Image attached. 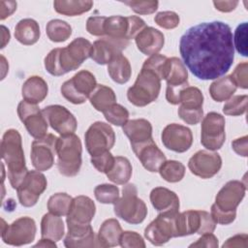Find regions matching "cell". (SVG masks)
I'll return each instance as SVG.
<instances>
[{"mask_svg":"<svg viewBox=\"0 0 248 248\" xmlns=\"http://www.w3.org/2000/svg\"><path fill=\"white\" fill-rule=\"evenodd\" d=\"M82 146L79 138L75 134L60 136L56 143L57 169L62 175L75 176L81 167Z\"/></svg>","mask_w":248,"mask_h":248,"instance_id":"cell-5","label":"cell"},{"mask_svg":"<svg viewBox=\"0 0 248 248\" xmlns=\"http://www.w3.org/2000/svg\"><path fill=\"white\" fill-rule=\"evenodd\" d=\"M36 232V223L31 217H20L11 225H6L2 219L1 237L8 245L22 246L31 243L35 239Z\"/></svg>","mask_w":248,"mask_h":248,"instance_id":"cell-11","label":"cell"},{"mask_svg":"<svg viewBox=\"0 0 248 248\" xmlns=\"http://www.w3.org/2000/svg\"><path fill=\"white\" fill-rule=\"evenodd\" d=\"M119 245L124 248H145V243L140 234L136 232H122Z\"/></svg>","mask_w":248,"mask_h":248,"instance_id":"cell-49","label":"cell"},{"mask_svg":"<svg viewBox=\"0 0 248 248\" xmlns=\"http://www.w3.org/2000/svg\"><path fill=\"white\" fill-rule=\"evenodd\" d=\"M201 143L208 150H218L226 140L225 118L222 114L208 112L202 121Z\"/></svg>","mask_w":248,"mask_h":248,"instance_id":"cell-14","label":"cell"},{"mask_svg":"<svg viewBox=\"0 0 248 248\" xmlns=\"http://www.w3.org/2000/svg\"><path fill=\"white\" fill-rule=\"evenodd\" d=\"M85 146L91 157L109 151L115 142V134L109 124L96 121L89 126L84 135Z\"/></svg>","mask_w":248,"mask_h":248,"instance_id":"cell-12","label":"cell"},{"mask_svg":"<svg viewBox=\"0 0 248 248\" xmlns=\"http://www.w3.org/2000/svg\"><path fill=\"white\" fill-rule=\"evenodd\" d=\"M123 4L129 6L136 14L150 15L158 9L159 2L156 0H140V1H122Z\"/></svg>","mask_w":248,"mask_h":248,"instance_id":"cell-46","label":"cell"},{"mask_svg":"<svg viewBox=\"0 0 248 248\" xmlns=\"http://www.w3.org/2000/svg\"><path fill=\"white\" fill-rule=\"evenodd\" d=\"M158 171L164 180L170 183H175L184 177L185 166L179 161L166 160Z\"/></svg>","mask_w":248,"mask_h":248,"instance_id":"cell-40","label":"cell"},{"mask_svg":"<svg viewBox=\"0 0 248 248\" xmlns=\"http://www.w3.org/2000/svg\"><path fill=\"white\" fill-rule=\"evenodd\" d=\"M40 35L39 23L32 18H23L15 27L16 39L24 46L36 44L40 39Z\"/></svg>","mask_w":248,"mask_h":248,"instance_id":"cell-32","label":"cell"},{"mask_svg":"<svg viewBox=\"0 0 248 248\" xmlns=\"http://www.w3.org/2000/svg\"><path fill=\"white\" fill-rule=\"evenodd\" d=\"M1 28H2V45H1V48H4L5 46L10 41V31L4 25H1Z\"/></svg>","mask_w":248,"mask_h":248,"instance_id":"cell-59","label":"cell"},{"mask_svg":"<svg viewBox=\"0 0 248 248\" xmlns=\"http://www.w3.org/2000/svg\"><path fill=\"white\" fill-rule=\"evenodd\" d=\"M165 80L167 81V101L171 105L180 104V93L184 88L189 86V82L188 72L184 63L179 58H169L168 72Z\"/></svg>","mask_w":248,"mask_h":248,"instance_id":"cell-15","label":"cell"},{"mask_svg":"<svg viewBox=\"0 0 248 248\" xmlns=\"http://www.w3.org/2000/svg\"><path fill=\"white\" fill-rule=\"evenodd\" d=\"M178 211H166L160 214L145 228L144 236L153 245L160 246L176 237L175 218Z\"/></svg>","mask_w":248,"mask_h":248,"instance_id":"cell-13","label":"cell"},{"mask_svg":"<svg viewBox=\"0 0 248 248\" xmlns=\"http://www.w3.org/2000/svg\"><path fill=\"white\" fill-rule=\"evenodd\" d=\"M17 115L31 137L41 139L46 135L48 123L37 104L21 101L17 106Z\"/></svg>","mask_w":248,"mask_h":248,"instance_id":"cell-17","label":"cell"},{"mask_svg":"<svg viewBox=\"0 0 248 248\" xmlns=\"http://www.w3.org/2000/svg\"><path fill=\"white\" fill-rule=\"evenodd\" d=\"M42 112L49 126L60 136L74 134L78 127V121L74 114L65 107L50 105L42 109Z\"/></svg>","mask_w":248,"mask_h":248,"instance_id":"cell-21","label":"cell"},{"mask_svg":"<svg viewBox=\"0 0 248 248\" xmlns=\"http://www.w3.org/2000/svg\"><path fill=\"white\" fill-rule=\"evenodd\" d=\"M95 212L96 205L89 197L78 196L74 198L66 219L68 231L82 229L90 226Z\"/></svg>","mask_w":248,"mask_h":248,"instance_id":"cell-20","label":"cell"},{"mask_svg":"<svg viewBox=\"0 0 248 248\" xmlns=\"http://www.w3.org/2000/svg\"><path fill=\"white\" fill-rule=\"evenodd\" d=\"M128 45V40L103 37L93 43L91 58L99 65L108 64L115 55L122 53Z\"/></svg>","mask_w":248,"mask_h":248,"instance_id":"cell-24","label":"cell"},{"mask_svg":"<svg viewBox=\"0 0 248 248\" xmlns=\"http://www.w3.org/2000/svg\"><path fill=\"white\" fill-rule=\"evenodd\" d=\"M89 101L96 110L104 112L112 105L116 104V96L110 87L104 84H97L89 96Z\"/></svg>","mask_w":248,"mask_h":248,"instance_id":"cell-35","label":"cell"},{"mask_svg":"<svg viewBox=\"0 0 248 248\" xmlns=\"http://www.w3.org/2000/svg\"><path fill=\"white\" fill-rule=\"evenodd\" d=\"M113 210L117 217L133 225L140 224L147 215L146 204L138 198V189L132 183L123 186L122 196L113 203Z\"/></svg>","mask_w":248,"mask_h":248,"instance_id":"cell-6","label":"cell"},{"mask_svg":"<svg viewBox=\"0 0 248 248\" xmlns=\"http://www.w3.org/2000/svg\"><path fill=\"white\" fill-rule=\"evenodd\" d=\"M108 73L116 83L124 84L128 82L132 75L129 60L122 53L115 55L108 64Z\"/></svg>","mask_w":248,"mask_h":248,"instance_id":"cell-34","label":"cell"},{"mask_svg":"<svg viewBox=\"0 0 248 248\" xmlns=\"http://www.w3.org/2000/svg\"><path fill=\"white\" fill-rule=\"evenodd\" d=\"M64 223L60 216L52 213H46L41 221V236L52 241H59L64 235Z\"/></svg>","mask_w":248,"mask_h":248,"instance_id":"cell-33","label":"cell"},{"mask_svg":"<svg viewBox=\"0 0 248 248\" xmlns=\"http://www.w3.org/2000/svg\"><path fill=\"white\" fill-rule=\"evenodd\" d=\"M142 167L150 172H157L167 160L163 151L156 145L153 139L132 148Z\"/></svg>","mask_w":248,"mask_h":248,"instance_id":"cell-25","label":"cell"},{"mask_svg":"<svg viewBox=\"0 0 248 248\" xmlns=\"http://www.w3.org/2000/svg\"><path fill=\"white\" fill-rule=\"evenodd\" d=\"M161 79L152 71L141 68L133 86L127 91V98L136 107H145L159 96Z\"/></svg>","mask_w":248,"mask_h":248,"instance_id":"cell-7","label":"cell"},{"mask_svg":"<svg viewBox=\"0 0 248 248\" xmlns=\"http://www.w3.org/2000/svg\"><path fill=\"white\" fill-rule=\"evenodd\" d=\"M231 78L236 85V87H240L242 89L248 88V63L242 62L239 63L232 75H230Z\"/></svg>","mask_w":248,"mask_h":248,"instance_id":"cell-51","label":"cell"},{"mask_svg":"<svg viewBox=\"0 0 248 248\" xmlns=\"http://www.w3.org/2000/svg\"><path fill=\"white\" fill-rule=\"evenodd\" d=\"M122 131L129 139L132 148L152 140V125L144 118L128 120L122 126Z\"/></svg>","mask_w":248,"mask_h":248,"instance_id":"cell-27","label":"cell"},{"mask_svg":"<svg viewBox=\"0 0 248 248\" xmlns=\"http://www.w3.org/2000/svg\"><path fill=\"white\" fill-rule=\"evenodd\" d=\"M236 85L230 76L216 78L209 86V93L215 102H224L232 97L236 91Z\"/></svg>","mask_w":248,"mask_h":248,"instance_id":"cell-37","label":"cell"},{"mask_svg":"<svg viewBox=\"0 0 248 248\" xmlns=\"http://www.w3.org/2000/svg\"><path fill=\"white\" fill-rule=\"evenodd\" d=\"M47 91L48 87L46 81L39 76L29 77L21 87L23 99L33 104H38L44 101L47 95Z\"/></svg>","mask_w":248,"mask_h":248,"instance_id":"cell-29","label":"cell"},{"mask_svg":"<svg viewBox=\"0 0 248 248\" xmlns=\"http://www.w3.org/2000/svg\"><path fill=\"white\" fill-rule=\"evenodd\" d=\"M248 137L243 136L241 138L235 139L233 141H232V147L233 151L242 157H247L248 154Z\"/></svg>","mask_w":248,"mask_h":248,"instance_id":"cell-54","label":"cell"},{"mask_svg":"<svg viewBox=\"0 0 248 248\" xmlns=\"http://www.w3.org/2000/svg\"><path fill=\"white\" fill-rule=\"evenodd\" d=\"M93 167L100 172L107 173L112 168L114 163V157L109 151H106L100 155L93 156L90 159Z\"/></svg>","mask_w":248,"mask_h":248,"instance_id":"cell-50","label":"cell"},{"mask_svg":"<svg viewBox=\"0 0 248 248\" xmlns=\"http://www.w3.org/2000/svg\"><path fill=\"white\" fill-rule=\"evenodd\" d=\"M168 66H169V58L162 54H153L149 58H147L144 62L141 68L148 69L152 72H154L160 79H165L168 72Z\"/></svg>","mask_w":248,"mask_h":248,"instance_id":"cell-42","label":"cell"},{"mask_svg":"<svg viewBox=\"0 0 248 248\" xmlns=\"http://www.w3.org/2000/svg\"><path fill=\"white\" fill-rule=\"evenodd\" d=\"M247 240L248 235L246 233L242 234H236L232 237H230L223 245L222 247H247Z\"/></svg>","mask_w":248,"mask_h":248,"instance_id":"cell-55","label":"cell"},{"mask_svg":"<svg viewBox=\"0 0 248 248\" xmlns=\"http://www.w3.org/2000/svg\"><path fill=\"white\" fill-rule=\"evenodd\" d=\"M154 21L162 28L173 29L178 26L180 18L176 13L172 11H165L158 13L154 17Z\"/></svg>","mask_w":248,"mask_h":248,"instance_id":"cell-48","label":"cell"},{"mask_svg":"<svg viewBox=\"0 0 248 248\" xmlns=\"http://www.w3.org/2000/svg\"><path fill=\"white\" fill-rule=\"evenodd\" d=\"M246 186L239 180L228 181L217 193L211 205V216L216 224L229 225L236 217V207L243 200Z\"/></svg>","mask_w":248,"mask_h":248,"instance_id":"cell-4","label":"cell"},{"mask_svg":"<svg viewBox=\"0 0 248 248\" xmlns=\"http://www.w3.org/2000/svg\"><path fill=\"white\" fill-rule=\"evenodd\" d=\"M181 106L178 108V116L187 124H198L202 116L203 95L202 91L195 86H187L180 93Z\"/></svg>","mask_w":248,"mask_h":248,"instance_id":"cell-16","label":"cell"},{"mask_svg":"<svg viewBox=\"0 0 248 248\" xmlns=\"http://www.w3.org/2000/svg\"><path fill=\"white\" fill-rule=\"evenodd\" d=\"M57 140L58 138L54 135L46 134L32 142L30 157L32 165L37 170H47L53 166Z\"/></svg>","mask_w":248,"mask_h":248,"instance_id":"cell-18","label":"cell"},{"mask_svg":"<svg viewBox=\"0 0 248 248\" xmlns=\"http://www.w3.org/2000/svg\"><path fill=\"white\" fill-rule=\"evenodd\" d=\"M216 222L210 213L204 210H187L177 213L175 218L176 237L193 233L203 234L213 232Z\"/></svg>","mask_w":248,"mask_h":248,"instance_id":"cell-8","label":"cell"},{"mask_svg":"<svg viewBox=\"0 0 248 248\" xmlns=\"http://www.w3.org/2000/svg\"><path fill=\"white\" fill-rule=\"evenodd\" d=\"M73 198L66 193H56L47 201V209L50 213L57 216H65L68 214Z\"/></svg>","mask_w":248,"mask_h":248,"instance_id":"cell-41","label":"cell"},{"mask_svg":"<svg viewBox=\"0 0 248 248\" xmlns=\"http://www.w3.org/2000/svg\"><path fill=\"white\" fill-rule=\"evenodd\" d=\"M16 10V2L15 1H0V18L3 20L10 16Z\"/></svg>","mask_w":248,"mask_h":248,"instance_id":"cell-56","label":"cell"},{"mask_svg":"<svg viewBox=\"0 0 248 248\" xmlns=\"http://www.w3.org/2000/svg\"><path fill=\"white\" fill-rule=\"evenodd\" d=\"M64 245L68 248H85L99 247L97 237L90 226L82 229L68 231L64 239Z\"/></svg>","mask_w":248,"mask_h":248,"instance_id":"cell-30","label":"cell"},{"mask_svg":"<svg viewBox=\"0 0 248 248\" xmlns=\"http://www.w3.org/2000/svg\"><path fill=\"white\" fill-rule=\"evenodd\" d=\"M184 65L199 79H216L232 65L234 46L229 24L219 20L188 28L179 41Z\"/></svg>","mask_w":248,"mask_h":248,"instance_id":"cell-1","label":"cell"},{"mask_svg":"<svg viewBox=\"0 0 248 248\" xmlns=\"http://www.w3.org/2000/svg\"><path fill=\"white\" fill-rule=\"evenodd\" d=\"M96 200L105 204H113L119 198V189L112 184H100L94 189Z\"/></svg>","mask_w":248,"mask_h":248,"instance_id":"cell-43","label":"cell"},{"mask_svg":"<svg viewBox=\"0 0 248 248\" xmlns=\"http://www.w3.org/2000/svg\"><path fill=\"white\" fill-rule=\"evenodd\" d=\"M106 16H90L88 17L86 21V30L89 34L93 36H104V31H103V25L105 21Z\"/></svg>","mask_w":248,"mask_h":248,"instance_id":"cell-52","label":"cell"},{"mask_svg":"<svg viewBox=\"0 0 248 248\" xmlns=\"http://www.w3.org/2000/svg\"><path fill=\"white\" fill-rule=\"evenodd\" d=\"M53 7L60 15L75 16L90 11L93 2L90 0H55Z\"/></svg>","mask_w":248,"mask_h":248,"instance_id":"cell-36","label":"cell"},{"mask_svg":"<svg viewBox=\"0 0 248 248\" xmlns=\"http://www.w3.org/2000/svg\"><path fill=\"white\" fill-rule=\"evenodd\" d=\"M247 28H248V24L247 22H242L240 23L235 31H234V35H233V42L234 45L233 46L236 48V51L241 54L242 56H247L248 55V51H247Z\"/></svg>","mask_w":248,"mask_h":248,"instance_id":"cell-47","label":"cell"},{"mask_svg":"<svg viewBox=\"0 0 248 248\" xmlns=\"http://www.w3.org/2000/svg\"><path fill=\"white\" fill-rule=\"evenodd\" d=\"M162 142L168 149L183 153L187 151L193 143V135L186 126L171 123L167 125L161 135Z\"/></svg>","mask_w":248,"mask_h":248,"instance_id":"cell-23","label":"cell"},{"mask_svg":"<svg viewBox=\"0 0 248 248\" xmlns=\"http://www.w3.org/2000/svg\"><path fill=\"white\" fill-rule=\"evenodd\" d=\"M213 5L218 11L223 13H229L236 8V6L238 5V1H213Z\"/></svg>","mask_w":248,"mask_h":248,"instance_id":"cell-57","label":"cell"},{"mask_svg":"<svg viewBox=\"0 0 248 248\" xmlns=\"http://www.w3.org/2000/svg\"><path fill=\"white\" fill-rule=\"evenodd\" d=\"M122 232V228L116 219L109 218L105 220L97 235L99 247H114L118 245Z\"/></svg>","mask_w":248,"mask_h":248,"instance_id":"cell-31","label":"cell"},{"mask_svg":"<svg viewBox=\"0 0 248 248\" xmlns=\"http://www.w3.org/2000/svg\"><path fill=\"white\" fill-rule=\"evenodd\" d=\"M222 167V158L216 152L207 150L197 151L188 162L190 171L201 178L207 179L218 173Z\"/></svg>","mask_w":248,"mask_h":248,"instance_id":"cell-22","label":"cell"},{"mask_svg":"<svg viewBox=\"0 0 248 248\" xmlns=\"http://www.w3.org/2000/svg\"><path fill=\"white\" fill-rule=\"evenodd\" d=\"M218 238L212 232H206L202 234V236L190 245V247H205V248H216L218 247Z\"/></svg>","mask_w":248,"mask_h":248,"instance_id":"cell-53","label":"cell"},{"mask_svg":"<svg viewBox=\"0 0 248 248\" xmlns=\"http://www.w3.org/2000/svg\"><path fill=\"white\" fill-rule=\"evenodd\" d=\"M34 247H56L55 241H52L47 238H41V240L34 245Z\"/></svg>","mask_w":248,"mask_h":248,"instance_id":"cell-58","label":"cell"},{"mask_svg":"<svg viewBox=\"0 0 248 248\" xmlns=\"http://www.w3.org/2000/svg\"><path fill=\"white\" fill-rule=\"evenodd\" d=\"M132 170H133L130 161L126 157L117 156L114 157L112 168L106 174L108 180L111 182L118 185H124L130 180L132 176Z\"/></svg>","mask_w":248,"mask_h":248,"instance_id":"cell-38","label":"cell"},{"mask_svg":"<svg viewBox=\"0 0 248 248\" xmlns=\"http://www.w3.org/2000/svg\"><path fill=\"white\" fill-rule=\"evenodd\" d=\"M248 96L236 95L229 99V101L223 107V112L231 116H238L246 112Z\"/></svg>","mask_w":248,"mask_h":248,"instance_id":"cell-44","label":"cell"},{"mask_svg":"<svg viewBox=\"0 0 248 248\" xmlns=\"http://www.w3.org/2000/svg\"><path fill=\"white\" fill-rule=\"evenodd\" d=\"M46 32L51 42H65L72 35V27L65 20L51 19L47 22Z\"/></svg>","mask_w":248,"mask_h":248,"instance_id":"cell-39","label":"cell"},{"mask_svg":"<svg viewBox=\"0 0 248 248\" xmlns=\"http://www.w3.org/2000/svg\"><path fill=\"white\" fill-rule=\"evenodd\" d=\"M135 42L140 52L145 55H153L163 48L165 37L158 29L146 26L136 36Z\"/></svg>","mask_w":248,"mask_h":248,"instance_id":"cell-26","label":"cell"},{"mask_svg":"<svg viewBox=\"0 0 248 248\" xmlns=\"http://www.w3.org/2000/svg\"><path fill=\"white\" fill-rule=\"evenodd\" d=\"M97 86L95 76L87 71L78 72L72 78L66 80L60 88L62 96L75 105L83 104Z\"/></svg>","mask_w":248,"mask_h":248,"instance_id":"cell-9","label":"cell"},{"mask_svg":"<svg viewBox=\"0 0 248 248\" xmlns=\"http://www.w3.org/2000/svg\"><path fill=\"white\" fill-rule=\"evenodd\" d=\"M144 27H146L144 20L137 16H111L108 17L106 16L103 31L104 37L130 41L131 39L136 38Z\"/></svg>","mask_w":248,"mask_h":248,"instance_id":"cell-10","label":"cell"},{"mask_svg":"<svg viewBox=\"0 0 248 248\" xmlns=\"http://www.w3.org/2000/svg\"><path fill=\"white\" fill-rule=\"evenodd\" d=\"M151 204L159 212L178 211L179 198L170 189L165 187H156L151 190L149 196Z\"/></svg>","mask_w":248,"mask_h":248,"instance_id":"cell-28","label":"cell"},{"mask_svg":"<svg viewBox=\"0 0 248 248\" xmlns=\"http://www.w3.org/2000/svg\"><path fill=\"white\" fill-rule=\"evenodd\" d=\"M1 157L7 165L11 186L14 189H17L28 172L21 136L17 130L9 129L4 133L1 140Z\"/></svg>","mask_w":248,"mask_h":248,"instance_id":"cell-3","label":"cell"},{"mask_svg":"<svg viewBox=\"0 0 248 248\" xmlns=\"http://www.w3.org/2000/svg\"><path fill=\"white\" fill-rule=\"evenodd\" d=\"M103 113L107 121L115 126H123L129 119L128 109L119 104L112 105Z\"/></svg>","mask_w":248,"mask_h":248,"instance_id":"cell-45","label":"cell"},{"mask_svg":"<svg viewBox=\"0 0 248 248\" xmlns=\"http://www.w3.org/2000/svg\"><path fill=\"white\" fill-rule=\"evenodd\" d=\"M92 44L82 38H76L65 47L51 49L45 57V68L51 76L60 77L77 70L91 57Z\"/></svg>","mask_w":248,"mask_h":248,"instance_id":"cell-2","label":"cell"},{"mask_svg":"<svg viewBox=\"0 0 248 248\" xmlns=\"http://www.w3.org/2000/svg\"><path fill=\"white\" fill-rule=\"evenodd\" d=\"M46 178L40 170H28L22 182L16 189L20 204L25 207L35 205L40 196L46 189Z\"/></svg>","mask_w":248,"mask_h":248,"instance_id":"cell-19","label":"cell"}]
</instances>
